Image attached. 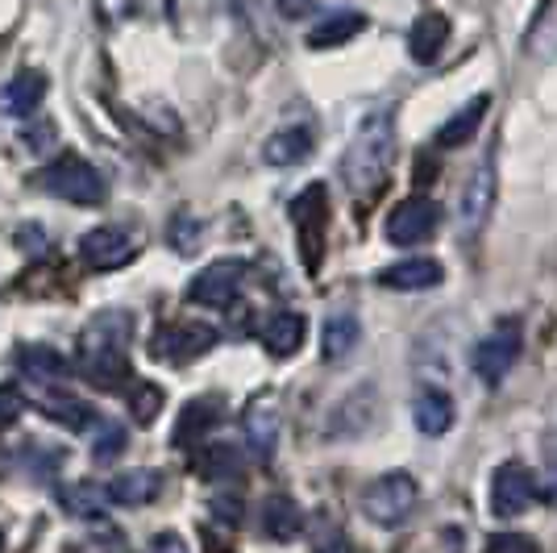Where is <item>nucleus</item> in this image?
Wrapping results in <instances>:
<instances>
[{
	"label": "nucleus",
	"instance_id": "28",
	"mask_svg": "<svg viewBox=\"0 0 557 553\" xmlns=\"http://www.w3.org/2000/svg\"><path fill=\"white\" fill-rule=\"evenodd\" d=\"M104 500H109V495L96 483H71L67 491L59 495V504L67 507L71 516H79V520H96V516L104 512Z\"/></svg>",
	"mask_w": 557,
	"mask_h": 553
},
{
	"label": "nucleus",
	"instance_id": "27",
	"mask_svg": "<svg viewBox=\"0 0 557 553\" xmlns=\"http://www.w3.org/2000/svg\"><path fill=\"white\" fill-rule=\"evenodd\" d=\"M38 408L54 420V425H63V429H71V433H79V429H88L96 420L92 404H84V400H75V395L59 392V395H42L38 400Z\"/></svg>",
	"mask_w": 557,
	"mask_h": 553
},
{
	"label": "nucleus",
	"instance_id": "29",
	"mask_svg": "<svg viewBox=\"0 0 557 553\" xmlns=\"http://www.w3.org/2000/svg\"><path fill=\"white\" fill-rule=\"evenodd\" d=\"M22 367H25V374H34V379H63V374H67V358L50 346H25Z\"/></svg>",
	"mask_w": 557,
	"mask_h": 553
},
{
	"label": "nucleus",
	"instance_id": "9",
	"mask_svg": "<svg viewBox=\"0 0 557 553\" xmlns=\"http://www.w3.org/2000/svg\"><path fill=\"white\" fill-rule=\"evenodd\" d=\"M216 346V329L205 321H171L154 337V354L163 362H191Z\"/></svg>",
	"mask_w": 557,
	"mask_h": 553
},
{
	"label": "nucleus",
	"instance_id": "13",
	"mask_svg": "<svg viewBox=\"0 0 557 553\" xmlns=\"http://www.w3.org/2000/svg\"><path fill=\"white\" fill-rule=\"evenodd\" d=\"M79 254L88 258V267H96V271H116V267H125V262L134 258V242H129V233L125 230L100 225V230L84 233Z\"/></svg>",
	"mask_w": 557,
	"mask_h": 553
},
{
	"label": "nucleus",
	"instance_id": "18",
	"mask_svg": "<svg viewBox=\"0 0 557 553\" xmlns=\"http://www.w3.org/2000/svg\"><path fill=\"white\" fill-rule=\"evenodd\" d=\"M445 42H449V22H445L442 13H424V17H417L412 29H408V54H412L417 63H424V67L442 59Z\"/></svg>",
	"mask_w": 557,
	"mask_h": 553
},
{
	"label": "nucleus",
	"instance_id": "2",
	"mask_svg": "<svg viewBox=\"0 0 557 553\" xmlns=\"http://www.w3.org/2000/svg\"><path fill=\"white\" fill-rule=\"evenodd\" d=\"M129 317L125 312H100L84 337H79V370L84 379H92L100 388H116L129 379V358H125V346H129Z\"/></svg>",
	"mask_w": 557,
	"mask_h": 553
},
{
	"label": "nucleus",
	"instance_id": "11",
	"mask_svg": "<svg viewBox=\"0 0 557 553\" xmlns=\"http://www.w3.org/2000/svg\"><path fill=\"white\" fill-rule=\"evenodd\" d=\"M533 504H536L533 475H529L524 466H516V462L499 466L495 479H491V507H495V516L511 520V516H524Z\"/></svg>",
	"mask_w": 557,
	"mask_h": 553
},
{
	"label": "nucleus",
	"instance_id": "24",
	"mask_svg": "<svg viewBox=\"0 0 557 553\" xmlns=\"http://www.w3.org/2000/svg\"><path fill=\"white\" fill-rule=\"evenodd\" d=\"M216 420H221V400H191L184 413H180V425H175V445H196V441L212 433L216 429Z\"/></svg>",
	"mask_w": 557,
	"mask_h": 553
},
{
	"label": "nucleus",
	"instance_id": "10",
	"mask_svg": "<svg viewBox=\"0 0 557 553\" xmlns=\"http://www.w3.org/2000/svg\"><path fill=\"white\" fill-rule=\"evenodd\" d=\"M495 192H499V175H495V155H487V159L474 167V175L466 180L462 208H458L462 233H479L487 225L491 208H495Z\"/></svg>",
	"mask_w": 557,
	"mask_h": 553
},
{
	"label": "nucleus",
	"instance_id": "31",
	"mask_svg": "<svg viewBox=\"0 0 557 553\" xmlns=\"http://www.w3.org/2000/svg\"><path fill=\"white\" fill-rule=\"evenodd\" d=\"M129 408H134V420L138 425H150L159 408H163V392L154 388V383H138L134 392H129Z\"/></svg>",
	"mask_w": 557,
	"mask_h": 553
},
{
	"label": "nucleus",
	"instance_id": "16",
	"mask_svg": "<svg viewBox=\"0 0 557 553\" xmlns=\"http://www.w3.org/2000/svg\"><path fill=\"white\" fill-rule=\"evenodd\" d=\"M374 416H379V400H374V392L371 388H358L346 404L333 408V416H329V433H333V438H358V433L371 429Z\"/></svg>",
	"mask_w": 557,
	"mask_h": 553
},
{
	"label": "nucleus",
	"instance_id": "6",
	"mask_svg": "<svg viewBox=\"0 0 557 553\" xmlns=\"http://www.w3.org/2000/svg\"><path fill=\"white\" fill-rule=\"evenodd\" d=\"M437 221H442V208L433 205L429 196H408V200L395 205L392 217H387V242L412 250V246L429 242V237L437 233Z\"/></svg>",
	"mask_w": 557,
	"mask_h": 553
},
{
	"label": "nucleus",
	"instance_id": "37",
	"mask_svg": "<svg viewBox=\"0 0 557 553\" xmlns=\"http://www.w3.org/2000/svg\"><path fill=\"white\" fill-rule=\"evenodd\" d=\"M541 479H545V491L557 495V438L545 441V475Z\"/></svg>",
	"mask_w": 557,
	"mask_h": 553
},
{
	"label": "nucleus",
	"instance_id": "38",
	"mask_svg": "<svg viewBox=\"0 0 557 553\" xmlns=\"http://www.w3.org/2000/svg\"><path fill=\"white\" fill-rule=\"evenodd\" d=\"M275 9L283 13V17H292V22H300V17H308L312 9H317V0H275Z\"/></svg>",
	"mask_w": 557,
	"mask_h": 553
},
{
	"label": "nucleus",
	"instance_id": "15",
	"mask_svg": "<svg viewBox=\"0 0 557 553\" xmlns=\"http://www.w3.org/2000/svg\"><path fill=\"white\" fill-rule=\"evenodd\" d=\"M242 433L250 441V450H255L258 458H271L278 445V408L271 395H258L255 404L246 408L242 416Z\"/></svg>",
	"mask_w": 557,
	"mask_h": 553
},
{
	"label": "nucleus",
	"instance_id": "5",
	"mask_svg": "<svg viewBox=\"0 0 557 553\" xmlns=\"http://www.w3.org/2000/svg\"><path fill=\"white\" fill-rule=\"evenodd\" d=\"M292 221H296V237H300V258L304 271H321L325 258V230H329V192L325 184L304 187L300 196L292 200Z\"/></svg>",
	"mask_w": 557,
	"mask_h": 553
},
{
	"label": "nucleus",
	"instance_id": "21",
	"mask_svg": "<svg viewBox=\"0 0 557 553\" xmlns=\"http://www.w3.org/2000/svg\"><path fill=\"white\" fill-rule=\"evenodd\" d=\"M42 96H47V75L42 71H22L0 93V109L13 116H34V109L42 105Z\"/></svg>",
	"mask_w": 557,
	"mask_h": 553
},
{
	"label": "nucleus",
	"instance_id": "34",
	"mask_svg": "<svg viewBox=\"0 0 557 553\" xmlns=\"http://www.w3.org/2000/svg\"><path fill=\"white\" fill-rule=\"evenodd\" d=\"M483 553H541L536 550L533 537H524V532H495Z\"/></svg>",
	"mask_w": 557,
	"mask_h": 553
},
{
	"label": "nucleus",
	"instance_id": "26",
	"mask_svg": "<svg viewBox=\"0 0 557 553\" xmlns=\"http://www.w3.org/2000/svg\"><path fill=\"white\" fill-rule=\"evenodd\" d=\"M362 29H367V17H362V13H333V17H325L321 25H312L308 47L312 50L342 47V42H349V38H358Z\"/></svg>",
	"mask_w": 557,
	"mask_h": 553
},
{
	"label": "nucleus",
	"instance_id": "39",
	"mask_svg": "<svg viewBox=\"0 0 557 553\" xmlns=\"http://www.w3.org/2000/svg\"><path fill=\"white\" fill-rule=\"evenodd\" d=\"M146 553H187V545L175 537V532H159L154 541H150V550Z\"/></svg>",
	"mask_w": 557,
	"mask_h": 553
},
{
	"label": "nucleus",
	"instance_id": "8",
	"mask_svg": "<svg viewBox=\"0 0 557 553\" xmlns=\"http://www.w3.org/2000/svg\"><path fill=\"white\" fill-rule=\"evenodd\" d=\"M516 354H520V329L511 321H504L495 333H487L479 346H474V354H470V367H474V374L483 379V383H504V374L511 370V362H516Z\"/></svg>",
	"mask_w": 557,
	"mask_h": 553
},
{
	"label": "nucleus",
	"instance_id": "35",
	"mask_svg": "<svg viewBox=\"0 0 557 553\" xmlns=\"http://www.w3.org/2000/svg\"><path fill=\"white\" fill-rule=\"evenodd\" d=\"M317 553H349L346 532L337 529V525H329V520H321L317 525Z\"/></svg>",
	"mask_w": 557,
	"mask_h": 553
},
{
	"label": "nucleus",
	"instance_id": "33",
	"mask_svg": "<svg viewBox=\"0 0 557 553\" xmlns=\"http://www.w3.org/2000/svg\"><path fill=\"white\" fill-rule=\"evenodd\" d=\"M166 242H171L180 254H191L196 246H200V221H191V217H175V221H171V233H166Z\"/></svg>",
	"mask_w": 557,
	"mask_h": 553
},
{
	"label": "nucleus",
	"instance_id": "22",
	"mask_svg": "<svg viewBox=\"0 0 557 553\" xmlns=\"http://www.w3.org/2000/svg\"><path fill=\"white\" fill-rule=\"evenodd\" d=\"M312 142H317V134L308 125L278 130L275 138H267V146H262V159L271 162V167H296V162H304L312 155Z\"/></svg>",
	"mask_w": 557,
	"mask_h": 553
},
{
	"label": "nucleus",
	"instance_id": "20",
	"mask_svg": "<svg viewBox=\"0 0 557 553\" xmlns=\"http://www.w3.org/2000/svg\"><path fill=\"white\" fill-rule=\"evenodd\" d=\"M491 109V96H474V100H466L458 113L445 121L442 130H437V146L442 150H458L466 142L479 134V125H483V116Z\"/></svg>",
	"mask_w": 557,
	"mask_h": 553
},
{
	"label": "nucleus",
	"instance_id": "3",
	"mask_svg": "<svg viewBox=\"0 0 557 553\" xmlns=\"http://www.w3.org/2000/svg\"><path fill=\"white\" fill-rule=\"evenodd\" d=\"M38 184L47 187L50 196L71 200V205H100V200L109 196L104 175H100L88 159H79V155H63V159H54L47 171H38Z\"/></svg>",
	"mask_w": 557,
	"mask_h": 553
},
{
	"label": "nucleus",
	"instance_id": "7",
	"mask_svg": "<svg viewBox=\"0 0 557 553\" xmlns=\"http://www.w3.org/2000/svg\"><path fill=\"white\" fill-rule=\"evenodd\" d=\"M242 279H246V262H237V258H221V262L205 267L200 275L187 283V300L205 304V308H225V304L237 300Z\"/></svg>",
	"mask_w": 557,
	"mask_h": 553
},
{
	"label": "nucleus",
	"instance_id": "32",
	"mask_svg": "<svg viewBox=\"0 0 557 553\" xmlns=\"http://www.w3.org/2000/svg\"><path fill=\"white\" fill-rule=\"evenodd\" d=\"M121 450H125V425L104 420V425H100V433H96V441H92V458L96 462H113Z\"/></svg>",
	"mask_w": 557,
	"mask_h": 553
},
{
	"label": "nucleus",
	"instance_id": "1",
	"mask_svg": "<svg viewBox=\"0 0 557 553\" xmlns=\"http://www.w3.org/2000/svg\"><path fill=\"white\" fill-rule=\"evenodd\" d=\"M392 162H395V121H392V109H383V113H371L358 125L346 159H342V175H346V184L358 196H371L374 187L387 180Z\"/></svg>",
	"mask_w": 557,
	"mask_h": 553
},
{
	"label": "nucleus",
	"instance_id": "12",
	"mask_svg": "<svg viewBox=\"0 0 557 553\" xmlns=\"http://www.w3.org/2000/svg\"><path fill=\"white\" fill-rule=\"evenodd\" d=\"M445 279V267L437 258H424V254H412V258H399L392 267L379 271V287L387 292H433Z\"/></svg>",
	"mask_w": 557,
	"mask_h": 553
},
{
	"label": "nucleus",
	"instance_id": "14",
	"mask_svg": "<svg viewBox=\"0 0 557 553\" xmlns=\"http://www.w3.org/2000/svg\"><path fill=\"white\" fill-rule=\"evenodd\" d=\"M412 416H417V429L424 438H442V433L454 429L458 408H454L449 392H442L437 383H424L417 392V400H412Z\"/></svg>",
	"mask_w": 557,
	"mask_h": 553
},
{
	"label": "nucleus",
	"instance_id": "4",
	"mask_svg": "<svg viewBox=\"0 0 557 553\" xmlns=\"http://www.w3.org/2000/svg\"><path fill=\"white\" fill-rule=\"evenodd\" d=\"M417 500H420L417 479L404 475V470H392V475H383V479H374V483L367 487L362 512H367V520H374L379 529H399V525L412 516Z\"/></svg>",
	"mask_w": 557,
	"mask_h": 553
},
{
	"label": "nucleus",
	"instance_id": "40",
	"mask_svg": "<svg viewBox=\"0 0 557 553\" xmlns=\"http://www.w3.org/2000/svg\"><path fill=\"white\" fill-rule=\"evenodd\" d=\"M0 550H4V532H0Z\"/></svg>",
	"mask_w": 557,
	"mask_h": 553
},
{
	"label": "nucleus",
	"instance_id": "36",
	"mask_svg": "<svg viewBox=\"0 0 557 553\" xmlns=\"http://www.w3.org/2000/svg\"><path fill=\"white\" fill-rule=\"evenodd\" d=\"M22 413H25V395L4 383V388H0V425H13Z\"/></svg>",
	"mask_w": 557,
	"mask_h": 553
},
{
	"label": "nucleus",
	"instance_id": "19",
	"mask_svg": "<svg viewBox=\"0 0 557 553\" xmlns=\"http://www.w3.org/2000/svg\"><path fill=\"white\" fill-rule=\"evenodd\" d=\"M159 491H163V475H159V470H146V466H141V470H125V475H116L113 483L104 487V495L121 507L150 504Z\"/></svg>",
	"mask_w": 557,
	"mask_h": 553
},
{
	"label": "nucleus",
	"instance_id": "30",
	"mask_svg": "<svg viewBox=\"0 0 557 553\" xmlns=\"http://www.w3.org/2000/svg\"><path fill=\"white\" fill-rule=\"evenodd\" d=\"M196 470L216 483V479H233V475L242 470V462H237V454H233L230 445H212V450H205V454L196 458Z\"/></svg>",
	"mask_w": 557,
	"mask_h": 553
},
{
	"label": "nucleus",
	"instance_id": "23",
	"mask_svg": "<svg viewBox=\"0 0 557 553\" xmlns=\"http://www.w3.org/2000/svg\"><path fill=\"white\" fill-rule=\"evenodd\" d=\"M262 532L271 541H296L304 532V512L296 507L292 495H271L262 504Z\"/></svg>",
	"mask_w": 557,
	"mask_h": 553
},
{
	"label": "nucleus",
	"instance_id": "25",
	"mask_svg": "<svg viewBox=\"0 0 557 553\" xmlns=\"http://www.w3.org/2000/svg\"><path fill=\"white\" fill-rule=\"evenodd\" d=\"M262 346L275 358H292L304 346V317L300 312H275L262 329Z\"/></svg>",
	"mask_w": 557,
	"mask_h": 553
},
{
	"label": "nucleus",
	"instance_id": "17",
	"mask_svg": "<svg viewBox=\"0 0 557 553\" xmlns=\"http://www.w3.org/2000/svg\"><path fill=\"white\" fill-rule=\"evenodd\" d=\"M358 342H362V321H358L349 308L329 312L325 333H321V354H325V362H342V358H349V354L358 349Z\"/></svg>",
	"mask_w": 557,
	"mask_h": 553
}]
</instances>
